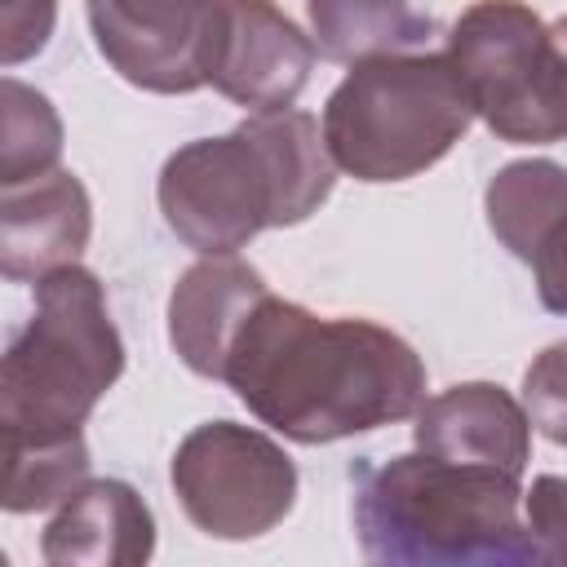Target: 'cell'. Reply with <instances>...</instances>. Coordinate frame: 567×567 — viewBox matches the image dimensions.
I'll list each match as a JSON object with an SVG mask.
<instances>
[{
    "mask_svg": "<svg viewBox=\"0 0 567 567\" xmlns=\"http://www.w3.org/2000/svg\"><path fill=\"white\" fill-rule=\"evenodd\" d=\"M221 381L239 403L292 443H332L425 403L416 350L368 319H319L266 292L230 341Z\"/></svg>",
    "mask_w": 567,
    "mask_h": 567,
    "instance_id": "6da1fadb",
    "label": "cell"
},
{
    "mask_svg": "<svg viewBox=\"0 0 567 567\" xmlns=\"http://www.w3.org/2000/svg\"><path fill=\"white\" fill-rule=\"evenodd\" d=\"M337 182V159L315 115L257 111L226 137H204L168 155L159 213L168 230L213 257L235 252L266 226L306 221Z\"/></svg>",
    "mask_w": 567,
    "mask_h": 567,
    "instance_id": "7a4b0ae2",
    "label": "cell"
},
{
    "mask_svg": "<svg viewBox=\"0 0 567 567\" xmlns=\"http://www.w3.org/2000/svg\"><path fill=\"white\" fill-rule=\"evenodd\" d=\"M518 509L514 474L421 447L363 465L354 483V532L372 563H536Z\"/></svg>",
    "mask_w": 567,
    "mask_h": 567,
    "instance_id": "3957f363",
    "label": "cell"
},
{
    "mask_svg": "<svg viewBox=\"0 0 567 567\" xmlns=\"http://www.w3.org/2000/svg\"><path fill=\"white\" fill-rule=\"evenodd\" d=\"M124 372V341L102 284L84 266L35 279V310L0 363V434H80L97 399Z\"/></svg>",
    "mask_w": 567,
    "mask_h": 567,
    "instance_id": "277c9868",
    "label": "cell"
},
{
    "mask_svg": "<svg viewBox=\"0 0 567 567\" xmlns=\"http://www.w3.org/2000/svg\"><path fill=\"white\" fill-rule=\"evenodd\" d=\"M474 106L447 53H381L354 62L323 106V142L359 182H403L439 164Z\"/></svg>",
    "mask_w": 567,
    "mask_h": 567,
    "instance_id": "5b68a950",
    "label": "cell"
},
{
    "mask_svg": "<svg viewBox=\"0 0 567 567\" xmlns=\"http://www.w3.org/2000/svg\"><path fill=\"white\" fill-rule=\"evenodd\" d=\"M447 58L501 142L567 137V58L523 0L470 4L447 35Z\"/></svg>",
    "mask_w": 567,
    "mask_h": 567,
    "instance_id": "8992f818",
    "label": "cell"
},
{
    "mask_svg": "<svg viewBox=\"0 0 567 567\" xmlns=\"http://www.w3.org/2000/svg\"><path fill=\"white\" fill-rule=\"evenodd\" d=\"M173 492L186 518L217 540H252L284 523L297 501L288 452L235 421L195 425L173 456Z\"/></svg>",
    "mask_w": 567,
    "mask_h": 567,
    "instance_id": "52a82bcc",
    "label": "cell"
},
{
    "mask_svg": "<svg viewBox=\"0 0 567 567\" xmlns=\"http://www.w3.org/2000/svg\"><path fill=\"white\" fill-rule=\"evenodd\" d=\"M226 0H89L97 53L137 89L195 93L213 75Z\"/></svg>",
    "mask_w": 567,
    "mask_h": 567,
    "instance_id": "ba28073f",
    "label": "cell"
},
{
    "mask_svg": "<svg viewBox=\"0 0 567 567\" xmlns=\"http://www.w3.org/2000/svg\"><path fill=\"white\" fill-rule=\"evenodd\" d=\"M315 66V44L270 0H226L208 84L252 111L288 106Z\"/></svg>",
    "mask_w": 567,
    "mask_h": 567,
    "instance_id": "9c48e42d",
    "label": "cell"
},
{
    "mask_svg": "<svg viewBox=\"0 0 567 567\" xmlns=\"http://www.w3.org/2000/svg\"><path fill=\"white\" fill-rule=\"evenodd\" d=\"M89 230V195L75 173L53 168L0 190V270L9 279H44L75 266Z\"/></svg>",
    "mask_w": 567,
    "mask_h": 567,
    "instance_id": "30bf717a",
    "label": "cell"
},
{
    "mask_svg": "<svg viewBox=\"0 0 567 567\" xmlns=\"http://www.w3.org/2000/svg\"><path fill=\"white\" fill-rule=\"evenodd\" d=\"M266 292V279L235 252H213L195 261L168 297V341L177 359L190 372L221 381L230 341Z\"/></svg>",
    "mask_w": 567,
    "mask_h": 567,
    "instance_id": "8fae6325",
    "label": "cell"
},
{
    "mask_svg": "<svg viewBox=\"0 0 567 567\" xmlns=\"http://www.w3.org/2000/svg\"><path fill=\"white\" fill-rule=\"evenodd\" d=\"M412 439L421 452L465 461V465H492L514 478H523L532 456V421L527 408L514 403L492 381H465L452 385L416 408Z\"/></svg>",
    "mask_w": 567,
    "mask_h": 567,
    "instance_id": "7c38bea8",
    "label": "cell"
},
{
    "mask_svg": "<svg viewBox=\"0 0 567 567\" xmlns=\"http://www.w3.org/2000/svg\"><path fill=\"white\" fill-rule=\"evenodd\" d=\"M155 549V523L142 496L120 483H80L53 523L44 527L40 554L53 567H137Z\"/></svg>",
    "mask_w": 567,
    "mask_h": 567,
    "instance_id": "4fadbf2b",
    "label": "cell"
},
{
    "mask_svg": "<svg viewBox=\"0 0 567 567\" xmlns=\"http://www.w3.org/2000/svg\"><path fill=\"white\" fill-rule=\"evenodd\" d=\"M315 49L332 62H363L381 53H408L430 40V18L412 0H306Z\"/></svg>",
    "mask_w": 567,
    "mask_h": 567,
    "instance_id": "5bb4252c",
    "label": "cell"
},
{
    "mask_svg": "<svg viewBox=\"0 0 567 567\" xmlns=\"http://www.w3.org/2000/svg\"><path fill=\"white\" fill-rule=\"evenodd\" d=\"M483 204H487L492 235L518 261H532V252L545 239V230L558 217H567V168H558L554 159H518V164H505L492 177Z\"/></svg>",
    "mask_w": 567,
    "mask_h": 567,
    "instance_id": "9a60e30c",
    "label": "cell"
},
{
    "mask_svg": "<svg viewBox=\"0 0 567 567\" xmlns=\"http://www.w3.org/2000/svg\"><path fill=\"white\" fill-rule=\"evenodd\" d=\"M0 505L9 514H31L66 501L89 478V447L84 434L66 439H18L4 434L0 443Z\"/></svg>",
    "mask_w": 567,
    "mask_h": 567,
    "instance_id": "2e32d148",
    "label": "cell"
},
{
    "mask_svg": "<svg viewBox=\"0 0 567 567\" xmlns=\"http://www.w3.org/2000/svg\"><path fill=\"white\" fill-rule=\"evenodd\" d=\"M62 155V124L44 93L4 80V151H0V186L53 173Z\"/></svg>",
    "mask_w": 567,
    "mask_h": 567,
    "instance_id": "e0dca14e",
    "label": "cell"
},
{
    "mask_svg": "<svg viewBox=\"0 0 567 567\" xmlns=\"http://www.w3.org/2000/svg\"><path fill=\"white\" fill-rule=\"evenodd\" d=\"M527 421L558 447H567V341L545 346L523 372Z\"/></svg>",
    "mask_w": 567,
    "mask_h": 567,
    "instance_id": "ac0fdd59",
    "label": "cell"
},
{
    "mask_svg": "<svg viewBox=\"0 0 567 567\" xmlns=\"http://www.w3.org/2000/svg\"><path fill=\"white\" fill-rule=\"evenodd\" d=\"M527 540L536 563H567V478L540 474L527 492Z\"/></svg>",
    "mask_w": 567,
    "mask_h": 567,
    "instance_id": "d6986e66",
    "label": "cell"
},
{
    "mask_svg": "<svg viewBox=\"0 0 567 567\" xmlns=\"http://www.w3.org/2000/svg\"><path fill=\"white\" fill-rule=\"evenodd\" d=\"M58 0H0V58L4 66L44 49Z\"/></svg>",
    "mask_w": 567,
    "mask_h": 567,
    "instance_id": "ffe728a7",
    "label": "cell"
},
{
    "mask_svg": "<svg viewBox=\"0 0 567 567\" xmlns=\"http://www.w3.org/2000/svg\"><path fill=\"white\" fill-rule=\"evenodd\" d=\"M532 270H536L540 306L554 315H567V217H558L545 230V239L532 252Z\"/></svg>",
    "mask_w": 567,
    "mask_h": 567,
    "instance_id": "44dd1931",
    "label": "cell"
},
{
    "mask_svg": "<svg viewBox=\"0 0 567 567\" xmlns=\"http://www.w3.org/2000/svg\"><path fill=\"white\" fill-rule=\"evenodd\" d=\"M549 31H554V40H558V49H563V58H567V18H558Z\"/></svg>",
    "mask_w": 567,
    "mask_h": 567,
    "instance_id": "7402d4cb",
    "label": "cell"
}]
</instances>
